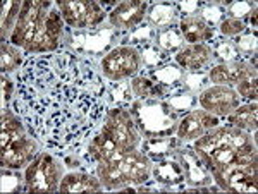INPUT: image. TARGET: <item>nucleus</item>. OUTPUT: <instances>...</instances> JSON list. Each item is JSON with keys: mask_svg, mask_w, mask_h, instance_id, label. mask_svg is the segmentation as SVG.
Masks as SVG:
<instances>
[{"mask_svg": "<svg viewBox=\"0 0 258 194\" xmlns=\"http://www.w3.org/2000/svg\"><path fill=\"white\" fill-rule=\"evenodd\" d=\"M131 112L143 138L176 134L179 112L172 109L165 100H135L131 103Z\"/></svg>", "mask_w": 258, "mask_h": 194, "instance_id": "obj_1", "label": "nucleus"}, {"mask_svg": "<svg viewBox=\"0 0 258 194\" xmlns=\"http://www.w3.org/2000/svg\"><path fill=\"white\" fill-rule=\"evenodd\" d=\"M64 177V167L50 153H38L24 170V191L57 192Z\"/></svg>", "mask_w": 258, "mask_h": 194, "instance_id": "obj_2", "label": "nucleus"}, {"mask_svg": "<svg viewBox=\"0 0 258 194\" xmlns=\"http://www.w3.org/2000/svg\"><path fill=\"white\" fill-rule=\"evenodd\" d=\"M102 131L109 134L122 150L131 151L141 144V133L131 112L124 107H112L105 114Z\"/></svg>", "mask_w": 258, "mask_h": 194, "instance_id": "obj_3", "label": "nucleus"}, {"mask_svg": "<svg viewBox=\"0 0 258 194\" xmlns=\"http://www.w3.org/2000/svg\"><path fill=\"white\" fill-rule=\"evenodd\" d=\"M102 74L110 81H126L129 77L138 76L141 69V57L138 48L120 45L107 52L100 64Z\"/></svg>", "mask_w": 258, "mask_h": 194, "instance_id": "obj_4", "label": "nucleus"}, {"mask_svg": "<svg viewBox=\"0 0 258 194\" xmlns=\"http://www.w3.org/2000/svg\"><path fill=\"white\" fill-rule=\"evenodd\" d=\"M214 182L226 192H256L258 165L231 163L212 172Z\"/></svg>", "mask_w": 258, "mask_h": 194, "instance_id": "obj_5", "label": "nucleus"}, {"mask_svg": "<svg viewBox=\"0 0 258 194\" xmlns=\"http://www.w3.org/2000/svg\"><path fill=\"white\" fill-rule=\"evenodd\" d=\"M60 11L64 23L73 30H95L98 24H102L107 14L102 9L100 2H71V0H59L55 4Z\"/></svg>", "mask_w": 258, "mask_h": 194, "instance_id": "obj_6", "label": "nucleus"}, {"mask_svg": "<svg viewBox=\"0 0 258 194\" xmlns=\"http://www.w3.org/2000/svg\"><path fill=\"white\" fill-rule=\"evenodd\" d=\"M48 9H52V2H48V0H40V2L28 0V2H23V9H21L18 24H16L14 31H12L11 43L14 47L28 50L30 45L33 43V38H35L36 26H38L41 14Z\"/></svg>", "mask_w": 258, "mask_h": 194, "instance_id": "obj_7", "label": "nucleus"}, {"mask_svg": "<svg viewBox=\"0 0 258 194\" xmlns=\"http://www.w3.org/2000/svg\"><path fill=\"white\" fill-rule=\"evenodd\" d=\"M217 126H220V117L207 112V110H203V109H200V110L195 109L179 119L176 138L181 143L195 141V139L202 138V136L207 134L209 131L215 129Z\"/></svg>", "mask_w": 258, "mask_h": 194, "instance_id": "obj_8", "label": "nucleus"}, {"mask_svg": "<svg viewBox=\"0 0 258 194\" xmlns=\"http://www.w3.org/2000/svg\"><path fill=\"white\" fill-rule=\"evenodd\" d=\"M198 103L207 112L217 115V117H227L236 107H239L241 98L231 86L214 84L200 93Z\"/></svg>", "mask_w": 258, "mask_h": 194, "instance_id": "obj_9", "label": "nucleus"}, {"mask_svg": "<svg viewBox=\"0 0 258 194\" xmlns=\"http://www.w3.org/2000/svg\"><path fill=\"white\" fill-rule=\"evenodd\" d=\"M174 156L179 160L182 172H184V184L197 187V185H210L214 182V177H212L205 158L195 148L193 150L191 148H177L174 151Z\"/></svg>", "mask_w": 258, "mask_h": 194, "instance_id": "obj_10", "label": "nucleus"}, {"mask_svg": "<svg viewBox=\"0 0 258 194\" xmlns=\"http://www.w3.org/2000/svg\"><path fill=\"white\" fill-rule=\"evenodd\" d=\"M40 153V144L31 136H23L18 141H14L11 146L4 148L0 153V163L4 168L11 170H23L30 165L35 156Z\"/></svg>", "mask_w": 258, "mask_h": 194, "instance_id": "obj_11", "label": "nucleus"}, {"mask_svg": "<svg viewBox=\"0 0 258 194\" xmlns=\"http://www.w3.org/2000/svg\"><path fill=\"white\" fill-rule=\"evenodd\" d=\"M147 12V2H143V0H126V2H119L117 7L112 12H109L107 19H109L110 28H115L119 31H127L135 30L145 19Z\"/></svg>", "mask_w": 258, "mask_h": 194, "instance_id": "obj_12", "label": "nucleus"}, {"mask_svg": "<svg viewBox=\"0 0 258 194\" xmlns=\"http://www.w3.org/2000/svg\"><path fill=\"white\" fill-rule=\"evenodd\" d=\"M209 79L212 84L217 86H234L236 82L246 79V77L256 76V67L248 62H227V64H217L210 69Z\"/></svg>", "mask_w": 258, "mask_h": 194, "instance_id": "obj_13", "label": "nucleus"}, {"mask_svg": "<svg viewBox=\"0 0 258 194\" xmlns=\"http://www.w3.org/2000/svg\"><path fill=\"white\" fill-rule=\"evenodd\" d=\"M152 177L157 184L165 187L167 191H174L179 185L184 184V172L174 155L152 162Z\"/></svg>", "mask_w": 258, "mask_h": 194, "instance_id": "obj_14", "label": "nucleus"}, {"mask_svg": "<svg viewBox=\"0 0 258 194\" xmlns=\"http://www.w3.org/2000/svg\"><path fill=\"white\" fill-rule=\"evenodd\" d=\"M212 59H214L212 47L207 43L184 45V47L176 53V64L188 72L203 71L212 62Z\"/></svg>", "mask_w": 258, "mask_h": 194, "instance_id": "obj_15", "label": "nucleus"}, {"mask_svg": "<svg viewBox=\"0 0 258 194\" xmlns=\"http://www.w3.org/2000/svg\"><path fill=\"white\" fill-rule=\"evenodd\" d=\"M119 165L127 179L131 180V184H147L152 175V160L138 148L124 153L122 158L119 160Z\"/></svg>", "mask_w": 258, "mask_h": 194, "instance_id": "obj_16", "label": "nucleus"}, {"mask_svg": "<svg viewBox=\"0 0 258 194\" xmlns=\"http://www.w3.org/2000/svg\"><path fill=\"white\" fill-rule=\"evenodd\" d=\"M71 43L80 52L88 53H102L110 47L112 43V30H78L71 36Z\"/></svg>", "mask_w": 258, "mask_h": 194, "instance_id": "obj_17", "label": "nucleus"}, {"mask_svg": "<svg viewBox=\"0 0 258 194\" xmlns=\"http://www.w3.org/2000/svg\"><path fill=\"white\" fill-rule=\"evenodd\" d=\"M124 153H127L126 150L119 146L109 134H105L102 129L98 131L88 143V156L95 162L100 160H112V162H119L124 156Z\"/></svg>", "mask_w": 258, "mask_h": 194, "instance_id": "obj_18", "label": "nucleus"}, {"mask_svg": "<svg viewBox=\"0 0 258 194\" xmlns=\"http://www.w3.org/2000/svg\"><path fill=\"white\" fill-rule=\"evenodd\" d=\"M179 31L188 45L207 43L214 38L215 31L210 24H207L200 16H188L179 19Z\"/></svg>", "mask_w": 258, "mask_h": 194, "instance_id": "obj_19", "label": "nucleus"}, {"mask_svg": "<svg viewBox=\"0 0 258 194\" xmlns=\"http://www.w3.org/2000/svg\"><path fill=\"white\" fill-rule=\"evenodd\" d=\"M97 177L102 182L103 189H107V191H119V189L131 184V180L127 179L122 168H120L119 162H112V160L97 162Z\"/></svg>", "mask_w": 258, "mask_h": 194, "instance_id": "obj_20", "label": "nucleus"}, {"mask_svg": "<svg viewBox=\"0 0 258 194\" xmlns=\"http://www.w3.org/2000/svg\"><path fill=\"white\" fill-rule=\"evenodd\" d=\"M103 189L98 177H93L85 172H69L62 177L59 191L60 192H100Z\"/></svg>", "mask_w": 258, "mask_h": 194, "instance_id": "obj_21", "label": "nucleus"}, {"mask_svg": "<svg viewBox=\"0 0 258 194\" xmlns=\"http://www.w3.org/2000/svg\"><path fill=\"white\" fill-rule=\"evenodd\" d=\"M181 148V141L176 136H155V138H145L141 143V151L148 156L152 162L165 156L174 155V151Z\"/></svg>", "mask_w": 258, "mask_h": 194, "instance_id": "obj_22", "label": "nucleus"}, {"mask_svg": "<svg viewBox=\"0 0 258 194\" xmlns=\"http://www.w3.org/2000/svg\"><path fill=\"white\" fill-rule=\"evenodd\" d=\"M147 18H148V23L152 24L153 28H157V30H165V28L176 26L179 21V12L174 4L159 2L148 7Z\"/></svg>", "mask_w": 258, "mask_h": 194, "instance_id": "obj_23", "label": "nucleus"}, {"mask_svg": "<svg viewBox=\"0 0 258 194\" xmlns=\"http://www.w3.org/2000/svg\"><path fill=\"white\" fill-rule=\"evenodd\" d=\"M26 136V127L23 126L19 115L9 109H2V134H0V146L7 148L19 138Z\"/></svg>", "mask_w": 258, "mask_h": 194, "instance_id": "obj_24", "label": "nucleus"}, {"mask_svg": "<svg viewBox=\"0 0 258 194\" xmlns=\"http://www.w3.org/2000/svg\"><path fill=\"white\" fill-rule=\"evenodd\" d=\"M258 107L256 102H249L246 105H239L227 115V124L238 127L241 131H246V133H253L256 131L258 124Z\"/></svg>", "mask_w": 258, "mask_h": 194, "instance_id": "obj_25", "label": "nucleus"}, {"mask_svg": "<svg viewBox=\"0 0 258 194\" xmlns=\"http://www.w3.org/2000/svg\"><path fill=\"white\" fill-rule=\"evenodd\" d=\"M131 91L135 96L141 98V100H164L165 94H167V88L160 82L153 81L152 77H147V76H135L131 77Z\"/></svg>", "mask_w": 258, "mask_h": 194, "instance_id": "obj_26", "label": "nucleus"}, {"mask_svg": "<svg viewBox=\"0 0 258 194\" xmlns=\"http://www.w3.org/2000/svg\"><path fill=\"white\" fill-rule=\"evenodd\" d=\"M155 45L167 53H172V52L177 53L184 47V38H182L181 31H179V26H170V28H165V30L157 31Z\"/></svg>", "mask_w": 258, "mask_h": 194, "instance_id": "obj_27", "label": "nucleus"}, {"mask_svg": "<svg viewBox=\"0 0 258 194\" xmlns=\"http://www.w3.org/2000/svg\"><path fill=\"white\" fill-rule=\"evenodd\" d=\"M21 9H23V2H14V0H7L2 6V41L11 40L12 31H14L16 24H18Z\"/></svg>", "mask_w": 258, "mask_h": 194, "instance_id": "obj_28", "label": "nucleus"}, {"mask_svg": "<svg viewBox=\"0 0 258 194\" xmlns=\"http://www.w3.org/2000/svg\"><path fill=\"white\" fill-rule=\"evenodd\" d=\"M0 69L2 74L14 72L16 69H19V65L23 64V55H21L19 48L14 47L11 41H2V47H0Z\"/></svg>", "mask_w": 258, "mask_h": 194, "instance_id": "obj_29", "label": "nucleus"}, {"mask_svg": "<svg viewBox=\"0 0 258 194\" xmlns=\"http://www.w3.org/2000/svg\"><path fill=\"white\" fill-rule=\"evenodd\" d=\"M182 76H184V71L177 64H165L157 69V71H153L152 79L164 84L165 88H169V86L172 88V86H177V82L181 84Z\"/></svg>", "mask_w": 258, "mask_h": 194, "instance_id": "obj_30", "label": "nucleus"}, {"mask_svg": "<svg viewBox=\"0 0 258 194\" xmlns=\"http://www.w3.org/2000/svg\"><path fill=\"white\" fill-rule=\"evenodd\" d=\"M138 52H140V57H141V60H143V64L148 65V67L159 69L169 62V53L159 48L155 43L143 45V48H138Z\"/></svg>", "mask_w": 258, "mask_h": 194, "instance_id": "obj_31", "label": "nucleus"}, {"mask_svg": "<svg viewBox=\"0 0 258 194\" xmlns=\"http://www.w3.org/2000/svg\"><path fill=\"white\" fill-rule=\"evenodd\" d=\"M214 59L219 60V64H227V62H238L239 60V50L236 48L234 41L219 40L212 47Z\"/></svg>", "mask_w": 258, "mask_h": 194, "instance_id": "obj_32", "label": "nucleus"}, {"mask_svg": "<svg viewBox=\"0 0 258 194\" xmlns=\"http://www.w3.org/2000/svg\"><path fill=\"white\" fill-rule=\"evenodd\" d=\"M209 74L198 71V72H184L181 79V86L184 91L189 93H202L203 89L209 88Z\"/></svg>", "mask_w": 258, "mask_h": 194, "instance_id": "obj_33", "label": "nucleus"}, {"mask_svg": "<svg viewBox=\"0 0 258 194\" xmlns=\"http://www.w3.org/2000/svg\"><path fill=\"white\" fill-rule=\"evenodd\" d=\"M170 107H172L176 112H191L195 110V107L198 105V96L195 93H189V91H184V93H177V94H172L169 96L167 100Z\"/></svg>", "mask_w": 258, "mask_h": 194, "instance_id": "obj_34", "label": "nucleus"}, {"mask_svg": "<svg viewBox=\"0 0 258 194\" xmlns=\"http://www.w3.org/2000/svg\"><path fill=\"white\" fill-rule=\"evenodd\" d=\"M21 170H11V168H4L2 167V192H16V191H21L24 189L23 184L24 179L21 177V174H18Z\"/></svg>", "mask_w": 258, "mask_h": 194, "instance_id": "obj_35", "label": "nucleus"}, {"mask_svg": "<svg viewBox=\"0 0 258 194\" xmlns=\"http://www.w3.org/2000/svg\"><path fill=\"white\" fill-rule=\"evenodd\" d=\"M219 31L222 36L226 38H236L241 33L246 31V24L243 19H236V18H226L219 23Z\"/></svg>", "mask_w": 258, "mask_h": 194, "instance_id": "obj_36", "label": "nucleus"}, {"mask_svg": "<svg viewBox=\"0 0 258 194\" xmlns=\"http://www.w3.org/2000/svg\"><path fill=\"white\" fill-rule=\"evenodd\" d=\"M234 91L239 94V98L246 102H256L258 96V84H256V76L246 77V79L239 81L234 84Z\"/></svg>", "mask_w": 258, "mask_h": 194, "instance_id": "obj_37", "label": "nucleus"}, {"mask_svg": "<svg viewBox=\"0 0 258 194\" xmlns=\"http://www.w3.org/2000/svg\"><path fill=\"white\" fill-rule=\"evenodd\" d=\"M200 18L205 21L207 24H210L214 28V24L220 23L222 19H226V7H222L219 2L209 4V6H203L200 11Z\"/></svg>", "mask_w": 258, "mask_h": 194, "instance_id": "obj_38", "label": "nucleus"}, {"mask_svg": "<svg viewBox=\"0 0 258 194\" xmlns=\"http://www.w3.org/2000/svg\"><path fill=\"white\" fill-rule=\"evenodd\" d=\"M64 24H66L64 18H62L60 11L57 9V6L52 7L48 12V18H47V30L53 38L59 40V41L62 38V35H64Z\"/></svg>", "mask_w": 258, "mask_h": 194, "instance_id": "obj_39", "label": "nucleus"}, {"mask_svg": "<svg viewBox=\"0 0 258 194\" xmlns=\"http://www.w3.org/2000/svg\"><path fill=\"white\" fill-rule=\"evenodd\" d=\"M133 96L135 94L131 91V84H127V82H119L110 88V98L112 102H115V107H124L129 102L133 103Z\"/></svg>", "mask_w": 258, "mask_h": 194, "instance_id": "obj_40", "label": "nucleus"}, {"mask_svg": "<svg viewBox=\"0 0 258 194\" xmlns=\"http://www.w3.org/2000/svg\"><path fill=\"white\" fill-rule=\"evenodd\" d=\"M157 31L153 30L152 24H143V26H136L129 35V41L131 43H140V45H148L152 41H155Z\"/></svg>", "mask_w": 258, "mask_h": 194, "instance_id": "obj_41", "label": "nucleus"}, {"mask_svg": "<svg viewBox=\"0 0 258 194\" xmlns=\"http://www.w3.org/2000/svg\"><path fill=\"white\" fill-rule=\"evenodd\" d=\"M234 45H236V48H238L239 52L256 53V31L241 33L239 36H236Z\"/></svg>", "mask_w": 258, "mask_h": 194, "instance_id": "obj_42", "label": "nucleus"}, {"mask_svg": "<svg viewBox=\"0 0 258 194\" xmlns=\"http://www.w3.org/2000/svg\"><path fill=\"white\" fill-rule=\"evenodd\" d=\"M256 4L251 2H231L226 12H229V18H236V19H244L249 12L253 11Z\"/></svg>", "mask_w": 258, "mask_h": 194, "instance_id": "obj_43", "label": "nucleus"}, {"mask_svg": "<svg viewBox=\"0 0 258 194\" xmlns=\"http://www.w3.org/2000/svg\"><path fill=\"white\" fill-rule=\"evenodd\" d=\"M174 6H176L177 12L182 16V18H188V16L198 14V11H202L203 4L195 2V0H189V2H177V4H174Z\"/></svg>", "mask_w": 258, "mask_h": 194, "instance_id": "obj_44", "label": "nucleus"}, {"mask_svg": "<svg viewBox=\"0 0 258 194\" xmlns=\"http://www.w3.org/2000/svg\"><path fill=\"white\" fill-rule=\"evenodd\" d=\"M12 89H14L12 81L6 76V74H2V103H4V109H6V103L11 102Z\"/></svg>", "mask_w": 258, "mask_h": 194, "instance_id": "obj_45", "label": "nucleus"}, {"mask_svg": "<svg viewBox=\"0 0 258 194\" xmlns=\"http://www.w3.org/2000/svg\"><path fill=\"white\" fill-rule=\"evenodd\" d=\"M64 165L68 168H78L81 165V160H80V156H78L76 153H73V155H68L64 158Z\"/></svg>", "mask_w": 258, "mask_h": 194, "instance_id": "obj_46", "label": "nucleus"}]
</instances>
